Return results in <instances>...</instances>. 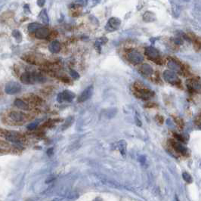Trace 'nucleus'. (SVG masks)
<instances>
[{
	"mask_svg": "<svg viewBox=\"0 0 201 201\" xmlns=\"http://www.w3.org/2000/svg\"><path fill=\"white\" fill-rule=\"evenodd\" d=\"M20 80L24 84L30 85L37 83H43L46 80V78L42 75L36 73L25 72L20 77Z\"/></svg>",
	"mask_w": 201,
	"mask_h": 201,
	"instance_id": "f257e3e1",
	"label": "nucleus"
},
{
	"mask_svg": "<svg viewBox=\"0 0 201 201\" xmlns=\"http://www.w3.org/2000/svg\"><path fill=\"white\" fill-rule=\"evenodd\" d=\"M133 93L137 98L143 100H148L154 95V92L151 90L146 89L142 86L140 83H135L133 86Z\"/></svg>",
	"mask_w": 201,
	"mask_h": 201,
	"instance_id": "f03ea898",
	"label": "nucleus"
},
{
	"mask_svg": "<svg viewBox=\"0 0 201 201\" xmlns=\"http://www.w3.org/2000/svg\"><path fill=\"white\" fill-rule=\"evenodd\" d=\"M0 132L6 138V139L10 141L15 142V143H21V142H24V140H25L24 137L21 134L16 132L6 131L0 129Z\"/></svg>",
	"mask_w": 201,
	"mask_h": 201,
	"instance_id": "7ed1b4c3",
	"label": "nucleus"
},
{
	"mask_svg": "<svg viewBox=\"0 0 201 201\" xmlns=\"http://www.w3.org/2000/svg\"><path fill=\"white\" fill-rule=\"evenodd\" d=\"M145 54L149 60L155 62L157 65H162L163 64V60L161 59L160 53L157 48L152 47V46H148V47L145 48Z\"/></svg>",
	"mask_w": 201,
	"mask_h": 201,
	"instance_id": "20e7f679",
	"label": "nucleus"
},
{
	"mask_svg": "<svg viewBox=\"0 0 201 201\" xmlns=\"http://www.w3.org/2000/svg\"><path fill=\"white\" fill-rule=\"evenodd\" d=\"M8 118L15 123V124H21L30 119V116L24 113L18 111H11L9 113Z\"/></svg>",
	"mask_w": 201,
	"mask_h": 201,
	"instance_id": "39448f33",
	"label": "nucleus"
},
{
	"mask_svg": "<svg viewBox=\"0 0 201 201\" xmlns=\"http://www.w3.org/2000/svg\"><path fill=\"white\" fill-rule=\"evenodd\" d=\"M188 91L192 93H201V82L199 78H190L186 81Z\"/></svg>",
	"mask_w": 201,
	"mask_h": 201,
	"instance_id": "423d86ee",
	"label": "nucleus"
},
{
	"mask_svg": "<svg viewBox=\"0 0 201 201\" xmlns=\"http://www.w3.org/2000/svg\"><path fill=\"white\" fill-rule=\"evenodd\" d=\"M163 76L166 82L169 83V84L175 85V86H178V85L181 84V81H180L179 78L173 71L165 70L163 74Z\"/></svg>",
	"mask_w": 201,
	"mask_h": 201,
	"instance_id": "0eeeda50",
	"label": "nucleus"
},
{
	"mask_svg": "<svg viewBox=\"0 0 201 201\" xmlns=\"http://www.w3.org/2000/svg\"><path fill=\"white\" fill-rule=\"evenodd\" d=\"M127 59L132 65H136L141 64L144 60V57L141 53L136 50H132L127 53Z\"/></svg>",
	"mask_w": 201,
	"mask_h": 201,
	"instance_id": "6e6552de",
	"label": "nucleus"
},
{
	"mask_svg": "<svg viewBox=\"0 0 201 201\" xmlns=\"http://www.w3.org/2000/svg\"><path fill=\"white\" fill-rule=\"evenodd\" d=\"M169 144H170L172 148L174 149L176 153L181 154V155L185 156V157L188 156V154H189L188 149L184 147L183 145H181L180 143L175 141V140H169Z\"/></svg>",
	"mask_w": 201,
	"mask_h": 201,
	"instance_id": "1a4fd4ad",
	"label": "nucleus"
},
{
	"mask_svg": "<svg viewBox=\"0 0 201 201\" xmlns=\"http://www.w3.org/2000/svg\"><path fill=\"white\" fill-rule=\"evenodd\" d=\"M21 90V86L19 83L16 82H10L6 86L5 91L8 95H15L20 92Z\"/></svg>",
	"mask_w": 201,
	"mask_h": 201,
	"instance_id": "9d476101",
	"label": "nucleus"
},
{
	"mask_svg": "<svg viewBox=\"0 0 201 201\" xmlns=\"http://www.w3.org/2000/svg\"><path fill=\"white\" fill-rule=\"evenodd\" d=\"M74 98H75V94L74 92L69 91V90H65L63 92L58 94V97H57V100L59 103H61L63 101L71 102Z\"/></svg>",
	"mask_w": 201,
	"mask_h": 201,
	"instance_id": "9b49d317",
	"label": "nucleus"
},
{
	"mask_svg": "<svg viewBox=\"0 0 201 201\" xmlns=\"http://www.w3.org/2000/svg\"><path fill=\"white\" fill-rule=\"evenodd\" d=\"M121 20L117 18H111L107 22L106 26V30L107 31H114L118 30L119 27H120Z\"/></svg>",
	"mask_w": 201,
	"mask_h": 201,
	"instance_id": "f8f14e48",
	"label": "nucleus"
},
{
	"mask_svg": "<svg viewBox=\"0 0 201 201\" xmlns=\"http://www.w3.org/2000/svg\"><path fill=\"white\" fill-rule=\"evenodd\" d=\"M93 89H93V86H92L86 88V89L83 92L82 94L79 95V98H78V102L82 103V102H85L87 100H89L93 94Z\"/></svg>",
	"mask_w": 201,
	"mask_h": 201,
	"instance_id": "ddd939ff",
	"label": "nucleus"
},
{
	"mask_svg": "<svg viewBox=\"0 0 201 201\" xmlns=\"http://www.w3.org/2000/svg\"><path fill=\"white\" fill-rule=\"evenodd\" d=\"M168 67H169L172 70L181 73V74H182L181 72L184 71L183 67L181 66V64H180L178 60L173 59V58H169V60H168Z\"/></svg>",
	"mask_w": 201,
	"mask_h": 201,
	"instance_id": "4468645a",
	"label": "nucleus"
},
{
	"mask_svg": "<svg viewBox=\"0 0 201 201\" xmlns=\"http://www.w3.org/2000/svg\"><path fill=\"white\" fill-rule=\"evenodd\" d=\"M139 70L140 73L143 74L144 76H145V77H150V76H151L153 74L154 72L151 66L148 65V64H144L143 65H141Z\"/></svg>",
	"mask_w": 201,
	"mask_h": 201,
	"instance_id": "2eb2a0df",
	"label": "nucleus"
},
{
	"mask_svg": "<svg viewBox=\"0 0 201 201\" xmlns=\"http://www.w3.org/2000/svg\"><path fill=\"white\" fill-rule=\"evenodd\" d=\"M49 35V30L45 27H41L35 32V36L38 39H46Z\"/></svg>",
	"mask_w": 201,
	"mask_h": 201,
	"instance_id": "dca6fc26",
	"label": "nucleus"
},
{
	"mask_svg": "<svg viewBox=\"0 0 201 201\" xmlns=\"http://www.w3.org/2000/svg\"><path fill=\"white\" fill-rule=\"evenodd\" d=\"M142 18H143V20L145 22H147V23H151V22H154L156 20V15H154L153 12L148 11H146L142 16Z\"/></svg>",
	"mask_w": 201,
	"mask_h": 201,
	"instance_id": "f3484780",
	"label": "nucleus"
},
{
	"mask_svg": "<svg viewBox=\"0 0 201 201\" xmlns=\"http://www.w3.org/2000/svg\"><path fill=\"white\" fill-rule=\"evenodd\" d=\"M49 51L51 53H58L59 52L60 50V45L58 41H53L49 46Z\"/></svg>",
	"mask_w": 201,
	"mask_h": 201,
	"instance_id": "a211bd4d",
	"label": "nucleus"
},
{
	"mask_svg": "<svg viewBox=\"0 0 201 201\" xmlns=\"http://www.w3.org/2000/svg\"><path fill=\"white\" fill-rule=\"evenodd\" d=\"M15 105L18 108L21 109V110H29V106L27 104H26L25 102L23 101L20 99H16L15 100Z\"/></svg>",
	"mask_w": 201,
	"mask_h": 201,
	"instance_id": "6ab92c4d",
	"label": "nucleus"
},
{
	"mask_svg": "<svg viewBox=\"0 0 201 201\" xmlns=\"http://www.w3.org/2000/svg\"><path fill=\"white\" fill-rule=\"evenodd\" d=\"M126 146L127 144L124 140H121L118 142V149L123 156H125L126 154Z\"/></svg>",
	"mask_w": 201,
	"mask_h": 201,
	"instance_id": "aec40b11",
	"label": "nucleus"
},
{
	"mask_svg": "<svg viewBox=\"0 0 201 201\" xmlns=\"http://www.w3.org/2000/svg\"><path fill=\"white\" fill-rule=\"evenodd\" d=\"M39 16H40V18H41L42 21L43 23H44L45 24H48V22H49V19H48V15L47 12H46V9H43L42 11H41Z\"/></svg>",
	"mask_w": 201,
	"mask_h": 201,
	"instance_id": "412c9836",
	"label": "nucleus"
},
{
	"mask_svg": "<svg viewBox=\"0 0 201 201\" xmlns=\"http://www.w3.org/2000/svg\"><path fill=\"white\" fill-rule=\"evenodd\" d=\"M107 39L106 38H100V39H98V40L95 42V47H96L97 49H99V51H100V46H102V45L105 44V43L107 42Z\"/></svg>",
	"mask_w": 201,
	"mask_h": 201,
	"instance_id": "4be33fe9",
	"label": "nucleus"
},
{
	"mask_svg": "<svg viewBox=\"0 0 201 201\" xmlns=\"http://www.w3.org/2000/svg\"><path fill=\"white\" fill-rule=\"evenodd\" d=\"M173 119H174L175 122H176V123L178 126V127L180 129H182L184 127L183 119L178 117H176V116H173Z\"/></svg>",
	"mask_w": 201,
	"mask_h": 201,
	"instance_id": "5701e85b",
	"label": "nucleus"
},
{
	"mask_svg": "<svg viewBox=\"0 0 201 201\" xmlns=\"http://www.w3.org/2000/svg\"><path fill=\"white\" fill-rule=\"evenodd\" d=\"M29 101H30L31 103H33L34 105H39V104L42 103V100L39 97L35 96V95H33V96L30 97V99H28Z\"/></svg>",
	"mask_w": 201,
	"mask_h": 201,
	"instance_id": "b1692460",
	"label": "nucleus"
},
{
	"mask_svg": "<svg viewBox=\"0 0 201 201\" xmlns=\"http://www.w3.org/2000/svg\"><path fill=\"white\" fill-rule=\"evenodd\" d=\"M182 177H183V179L185 180L186 182L191 183L192 181H193V179H192L191 176H190L189 173L186 172H185L182 173Z\"/></svg>",
	"mask_w": 201,
	"mask_h": 201,
	"instance_id": "393cba45",
	"label": "nucleus"
},
{
	"mask_svg": "<svg viewBox=\"0 0 201 201\" xmlns=\"http://www.w3.org/2000/svg\"><path fill=\"white\" fill-rule=\"evenodd\" d=\"M42 26L41 24H38V23H32L29 25L28 27V30L30 31H34V30H37L38 29L41 28Z\"/></svg>",
	"mask_w": 201,
	"mask_h": 201,
	"instance_id": "a878e982",
	"label": "nucleus"
},
{
	"mask_svg": "<svg viewBox=\"0 0 201 201\" xmlns=\"http://www.w3.org/2000/svg\"><path fill=\"white\" fill-rule=\"evenodd\" d=\"M194 123L196 126H197V127H198L199 129H201V112L197 116V117L195 118Z\"/></svg>",
	"mask_w": 201,
	"mask_h": 201,
	"instance_id": "bb28decb",
	"label": "nucleus"
},
{
	"mask_svg": "<svg viewBox=\"0 0 201 201\" xmlns=\"http://www.w3.org/2000/svg\"><path fill=\"white\" fill-rule=\"evenodd\" d=\"M55 120L50 119V120L47 121V122H46L44 124L42 125V127L43 128H50V127H51V126H52L53 125L55 124Z\"/></svg>",
	"mask_w": 201,
	"mask_h": 201,
	"instance_id": "cd10ccee",
	"label": "nucleus"
},
{
	"mask_svg": "<svg viewBox=\"0 0 201 201\" xmlns=\"http://www.w3.org/2000/svg\"><path fill=\"white\" fill-rule=\"evenodd\" d=\"M13 36H15V39L18 40V42H20L22 39V37H21V34H20V33L19 32L18 30H15L13 31Z\"/></svg>",
	"mask_w": 201,
	"mask_h": 201,
	"instance_id": "c85d7f7f",
	"label": "nucleus"
},
{
	"mask_svg": "<svg viewBox=\"0 0 201 201\" xmlns=\"http://www.w3.org/2000/svg\"><path fill=\"white\" fill-rule=\"evenodd\" d=\"M173 136H174L175 138H176V139H177V141H181V142H184V141H185V138H184L183 137L181 136V135L177 134V133L174 132V133H173Z\"/></svg>",
	"mask_w": 201,
	"mask_h": 201,
	"instance_id": "c756f323",
	"label": "nucleus"
},
{
	"mask_svg": "<svg viewBox=\"0 0 201 201\" xmlns=\"http://www.w3.org/2000/svg\"><path fill=\"white\" fill-rule=\"evenodd\" d=\"M157 105L156 103H153V102H148L146 105H145V107H147V108H154V107H157Z\"/></svg>",
	"mask_w": 201,
	"mask_h": 201,
	"instance_id": "7c9ffc66",
	"label": "nucleus"
},
{
	"mask_svg": "<svg viewBox=\"0 0 201 201\" xmlns=\"http://www.w3.org/2000/svg\"><path fill=\"white\" fill-rule=\"evenodd\" d=\"M76 3L79 6H84L87 4V0H76Z\"/></svg>",
	"mask_w": 201,
	"mask_h": 201,
	"instance_id": "2f4dec72",
	"label": "nucleus"
},
{
	"mask_svg": "<svg viewBox=\"0 0 201 201\" xmlns=\"http://www.w3.org/2000/svg\"><path fill=\"white\" fill-rule=\"evenodd\" d=\"M70 75L72 76V77L75 78V79H78V78H79V75L78 74V73L76 72L75 70H70Z\"/></svg>",
	"mask_w": 201,
	"mask_h": 201,
	"instance_id": "473e14b6",
	"label": "nucleus"
},
{
	"mask_svg": "<svg viewBox=\"0 0 201 201\" xmlns=\"http://www.w3.org/2000/svg\"><path fill=\"white\" fill-rule=\"evenodd\" d=\"M38 125V123H30V125H28V129H36V127Z\"/></svg>",
	"mask_w": 201,
	"mask_h": 201,
	"instance_id": "72a5a7b5",
	"label": "nucleus"
},
{
	"mask_svg": "<svg viewBox=\"0 0 201 201\" xmlns=\"http://www.w3.org/2000/svg\"><path fill=\"white\" fill-rule=\"evenodd\" d=\"M156 120H157L158 123H160V124H162L163 123V118L161 116L157 115V117H156Z\"/></svg>",
	"mask_w": 201,
	"mask_h": 201,
	"instance_id": "f704fd0d",
	"label": "nucleus"
},
{
	"mask_svg": "<svg viewBox=\"0 0 201 201\" xmlns=\"http://www.w3.org/2000/svg\"><path fill=\"white\" fill-rule=\"evenodd\" d=\"M174 42L176 43V44H178V45H181V44H182V43H183L182 40H181V39H180L179 38H177V39H174Z\"/></svg>",
	"mask_w": 201,
	"mask_h": 201,
	"instance_id": "c9c22d12",
	"label": "nucleus"
},
{
	"mask_svg": "<svg viewBox=\"0 0 201 201\" xmlns=\"http://www.w3.org/2000/svg\"><path fill=\"white\" fill-rule=\"evenodd\" d=\"M45 2L46 0H38L37 1V4L39 6H42L43 5L45 4Z\"/></svg>",
	"mask_w": 201,
	"mask_h": 201,
	"instance_id": "e433bc0d",
	"label": "nucleus"
},
{
	"mask_svg": "<svg viewBox=\"0 0 201 201\" xmlns=\"http://www.w3.org/2000/svg\"><path fill=\"white\" fill-rule=\"evenodd\" d=\"M52 153H53V149H52V148H50L49 150H48V151H47L48 155L51 156V154H52Z\"/></svg>",
	"mask_w": 201,
	"mask_h": 201,
	"instance_id": "4c0bfd02",
	"label": "nucleus"
},
{
	"mask_svg": "<svg viewBox=\"0 0 201 201\" xmlns=\"http://www.w3.org/2000/svg\"><path fill=\"white\" fill-rule=\"evenodd\" d=\"M136 121H137V124H138V126H141V123H141V122H140L139 119L137 118V117H136Z\"/></svg>",
	"mask_w": 201,
	"mask_h": 201,
	"instance_id": "58836bf2",
	"label": "nucleus"
},
{
	"mask_svg": "<svg viewBox=\"0 0 201 201\" xmlns=\"http://www.w3.org/2000/svg\"><path fill=\"white\" fill-rule=\"evenodd\" d=\"M93 201H102V200L100 198V197H97V198H95Z\"/></svg>",
	"mask_w": 201,
	"mask_h": 201,
	"instance_id": "ea45409f",
	"label": "nucleus"
},
{
	"mask_svg": "<svg viewBox=\"0 0 201 201\" xmlns=\"http://www.w3.org/2000/svg\"><path fill=\"white\" fill-rule=\"evenodd\" d=\"M176 201H179V200H178V197H177V196H176Z\"/></svg>",
	"mask_w": 201,
	"mask_h": 201,
	"instance_id": "a19ab883",
	"label": "nucleus"
}]
</instances>
